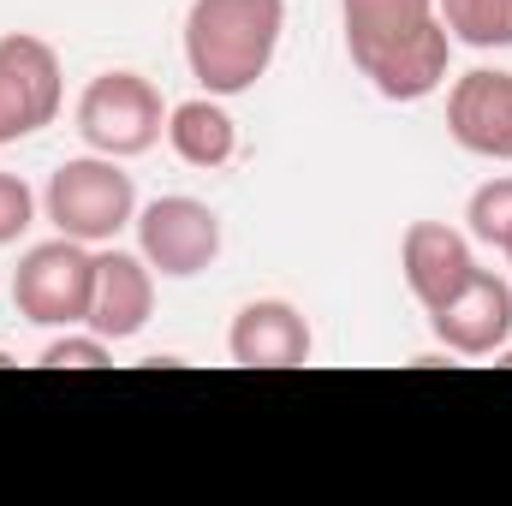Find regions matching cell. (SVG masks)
Returning <instances> with one entry per match:
<instances>
[{"label": "cell", "mask_w": 512, "mask_h": 506, "mask_svg": "<svg viewBox=\"0 0 512 506\" xmlns=\"http://www.w3.org/2000/svg\"><path fill=\"white\" fill-rule=\"evenodd\" d=\"M36 221V191L18 173H0V245H18Z\"/></svg>", "instance_id": "17"}, {"label": "cell", "mask_w": 512, "mask_h": 506, "mask_svg": "<svg viewBox=\"0 0 512 506\" xmlns=\"http://www.w3.org/2000/svg\"><path fill=\"white\" fill-rule=\"evenodd\" d=\"M286 30V0H191L185 66L203 96H245L268 78Z\"/></svg>", "instance_id": "2"}, {"label": "cell", "mask_w": 512, "mask_h": 506, "mask_svg": "<svg viewBox=\"0 0 512 506\" xmlns=\"http://www.w3.org/2000/svg\"><path fill=\"white\" fill-rule=\"evenodd\" d=\"M0 364H12V358H6V352H0Z\"/></svg>", "instance_id": "19"}, {"label": "cell", "mask_w": 512, "mask_h": 506, "mask_svg": "<svg viewBox=\"0 0 512 506\" xmlns=\"http://www.w3.org/2000/svg\"><path fill=\"white\" fill-rule=\"evenodd\" d=\"M447 131L465 155L512 161V72H465L447 90Z\"/></svg>", "instance_id": "10"}, {"label": "cell", "mask_w": 512, "mask_h": 506, "mask_svg": "<svg viewBox=\"0 0 512 506\" xmlns=\"http://www.w3.org/2000/svg\"><path fill=\"white\" fill-rule=\"evenodd\" d=\"M346 54L382 102H423L447 84L453 36L435 0H340Z\"/></svg>", "instance_id": "1"}, {"label": "cell", "mask_w": 512, "mask_h": 506, "mask_svg": "<svg viewBox=\"0 0 512 506\" xmlns=\"http://www.w3.org/2000/svg\"><path fill=\"white\" fill-rule=\"evenodd\" d=\"M137 256L161 280H197L221 256V215L197 197H155L137 209Z\"/></svg>", "instance_id": "7"}, {"label": "cell", "mask_w": 512, "mask_h": 506, "mask_svg": "<svg viewBox=\"0 0 512 506\" xmlns=\"http://www.w3.org/2000/svg\"><path fill=\"white\" fill-rule=\"evenodd\" d=\"M167 131V108H161V90L143 78V72H96L78 96V137L90 143V155H149Z\"/></svg>", "instance_id": "4"}, {"label": "cell", "mask_w": 512, "mask_h": 506, "mask_svg": "<svg viewBox=\"0 0 512 506\" xmlns=\"http://www.w3.org/2000/svg\"><path fill=\"white\" fill-rule=\"evenodd\" d=\"M155 316V268L120 245H96V286H90V316L84 328L114 340H137Z\"/></svg>", "instance_id": "9"}, {"label": "cell", "mask_w": 512, "mask_h": 506, "mask_svg": "<svg viewBox=\"0 0 512 506\" xmlns=\"http://www.w3.org/2000/svg\"><path fill=\"white\" fill-rule=\"evenodd\" d=\"M42 209L60 239L78 245H114L137 221V185L114 155H72L48 173Z\"/></svg>", "instance_id": "3"}, {"label": "cell", "mask_w": 512, "mask_h": 506, "mask_svg": "<svg viewBox=\"0 0 512 506\" xmlns=\"http://www.w3.org/2000/svg\"><path fill=\"white\" fill-rule=\"evenodd\" d=\"M399 274H405V286L423 310H441L477 274V251L447 221H411L405 239H399Z\"/></svg>", "instance_id": "11"}, {"label": "cell", "mask_w": 512, "mask_h": 506, "mask_svg": "<svg viewBox=\"0 0 512 506\" xmlns=\"http://www.w3.org/2000/svg\"><path fill=\"white\" fill-rule=\"evenodd\" d=\"M167 143H173V155L185 167L215 173V167H227L239 155V126L221 108V96H191V102L167 108Z\"/></svg>", "instance_id": "13"}, {"label": "cell", "mask_w": 512, "mask_h": 506, "mask_svg": "<svg viewBox=\"0 0 512 506\" xmlns=\"http://www.w3.org/2000/svg\"><path fill=\"white\" fill-rule=\"evenodd\" d=\"M435 12L465 48H512V0H435Z\"/></svg>", "instance_id": "14"}, {"label": "cell", "mask_w": 512, "mask_h": 506, "mask_svg": "<svg viewBox=\"0 0 512 506\" xmlns=\"http://www.w3.org/2000/svg\"><path fill=\"white\" fill-rule=\"evenodd\" d=\"M465 227H471L477 245H489V251H501V256L512 251V179H489V185L471 191Z\"/></svg>", "instance_id": "15"}, {"label": "cell", "mask_w": 512, "mask_h": 506, "mask_svg": "<svg viewBox=\"0 0 512 506\" xmlns=\"http://www.w3.org/2000/svg\"><path fill=\"white\" fill-rule=\"evenodd\" d=\"M495 358H501V364H507V370H512V352H507V346H501V352H495Z\"/></svg>", "instance_id": "18"}, {"label": "cell", "mask_w": 512, "mask_h": 506, "mask_svg": "<svg viewBox=\"0 0 512 506\" xmlns=\"http://www.w3.org/2000/svg\"><path fill=\"white\" fill-rule=\"evenodd\" d=\"M36 364H42V370H102V364H108V340L90 334V328H66L60 340L42 346Z\"/></svg>", "instance_id": "16"}, {"label": "cell", "mask_w": 512, "mask_h": 506, "mask_svg": "<svg viewBox=\"0 0 512 506\" xmlns=\"http://www.w3.org/2000/svg\"><path fill=\"white\" fill-rule=\"evenodd\" d=\"M507 262H512V251H507Z\"/></svg>", "instance_id": "20"}, {"label": "cell", "mask_w": 512, "mask_h": 506, "mask_svg": "<svg viewBox=\"0 0 512 506\" xmlns=\"http://www.w3.org/2000/svg\"><path fill=\"white\" fill-rule=\"evenodd\" d=\"M429 328L453 358H495L512 340V280L477 268L441 310H429Z\"/></svg>", "instance_id": "8"}, {"label": "cell", "mask_w": 512, "mask_h": 506, "mask_svg": "<svg viewBox=\"0 0 512 506\" xmlns=\"http://www.w3.org/2000/svg\"><path fill=\"white\" fill-rule=\"evenodd\" d=\"M60 96H66V78H60L54 42L30 30L0 36V143H24L42 126H54Z\"/></svg>", "instance_id": "6"}, {"label": "cell", "mask_w": 512, "mask_h": 506, "mask_svg": "<svg viewBox=\"0 0 512 506\" xmlns=\"http://www.w3.org/2000/svg\"><path fill=\"white\" fill-rule=\"evenodd\" d=\"M90 286H96V245L48 239V245L24 251L18 274H12V304L36 328H84Z\"/></svg>", "instance_id": "5"}, {"label": "cell", "mask_w": 512, "mask_h": 506, "mask_svg": "<svg viewBox=\"0 0 512 506\" xmlns=\"http://www.w3.org/2000/svg\"><path fill=\"white\" fill-rule=\"evenodd\" d=\"M227 352H233V364H245V370H298V364H310L316 334H310V322H304L298 304H286V298H256V304H245V310L233 316Z\"/></svg>", "instance_id": "12"}]
</instances>
